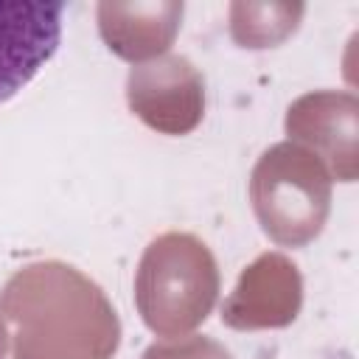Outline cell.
Masks as SVG:
<instances>
[{"label": "cell", "instance_id": "cell-1", "mask_svg": "<svg viewBox=\"0 0 359 359\" xmlns=\"http://www.w3.org/2000/svg\"><path fill=\"white\" fill-rule=\"evenodd\" d=\"M11 359H112L121 320L107 292L65 261L20 266L0 292Z\"/></svg>", "mask_w": 359, "mask_h": 359}, {"label": "cell", "instance_id": "cell-2", "mask_svg": "<svg viewBox=\"0 0 359 359\" xmlns=\"http://www.w3.org/2000/svg\"><path fill=\"white\" fill-rule=\"evenodd\" d=\"M219 300V264L210 247L182 230L149 241L135 272V306L157 337H185Z\"/></svg>", "mask_w": 359, "mask_h": 359}, {"label": "cell", "instance_id": "cell-3", "mask_svg": "<svg viewBox=\"0 0 359 359\" xmlns=\"http://www.w3.org/2000/svg\"><path fill=\"white\" fill-rule=\"evenodd\" d=\"M250 202L261 230L280 247L314 241L331 213L325 165L292 140L269 146L252 165Z\"/></svg>", "mask_w": 359, "mask_h": 359}, {"label": "cell", "instance_id": "cell-4", "mask_svg": "<svg viewBox=\"0 0 359 359\" xmlns=\"http://www.w3.org/2000/svg\"><path fill=\"white\" fill-rule=\"evenodd\" d=\"M126 104L149 129L188 135L205 118V76L188 56H157L129 70Z\"/></svg>", "mask_w": 359, "mask_h": 359}, {"label": "cell", "instance_id": "cell-5", "mask_svg": "<svg viewBox=\"0 0 359 359\" xmlns=\"http://www.w3.org/2000/svg\"><path fill=\"white\" fill-rule=\"evenodd\" d=\"M283 129L292 143L314 154L328 177H359V98L348 90H311L286 109Z\"/></svg>", "mask_w": 359, "mask_h": 359}, {"label": "cell", "instance_id": "cell-6", "mask_svg": "<svg viewBox=\"0 0 359 359\" xmlns=\"http://www.w3.org/2000/svg\"><path fill=\"white\" fill-rule=\"evenodd\" d=\"M303 306V275L283 252H261L247 264L222 303V323L233 331L286 328Z\"/></svg>", "mask_w": 359, "mask_h": 359}, {"label": "cell", "instance_id": "cell-7", "mask_svg": "<svg viewBox=\"0 0 359 359\" xmlns=\"http://www.w3.org/2000/svg\"><path fill=\"white\" fill-rule=\"evenodd\" d=\"M65 11V3H0V104L50 62Z\"/></svg>", "mask_w": 359, "mask_h": 359}, {"label": "cell", "instance_id": "cell-8", "mask_svg": "<svg viewBox=\"0 0 359 359\" xmlns=\"http://www.w3.org/2000/svg\"><path fill=\"white\" fill-rule=\"evenodd\" d=\"M185 3L182 0H135L112 3L104 0L95 6L98 34L104 45L132 65L151 62L165 56L174 45L182 25Z\"/></svg>", "mask_w": 359, "mask_h": 359}, {"label": "cell", "instance_id": "cell-9", "mask_svg": "<svg viewBox=\"0 0 359 359\" xmlns=\"http://www.w3.org/2000/svg\"><path fill=\"white\" fill-rule=\"evenodd\" d=\"M306 14L303 3H230V36L247 50H266L286 42Z\"/></svg>", "mask_w": 359, "mask_h": 359}, {"label": "cell", "instance_id": "cell-10", "mask_svg": "<svg viewBox=\"0 0 359 359\" xmlns=\"http://www.w3.org/2000/svg\"><path fill=\"white\" fill-rule=\"evenodd\" d=\"M140 359H233L230 351L205 334H185L165 342H151Z\"/></svg>", "mask_w": 359, "mask_h": 359}, {"label": "cell", "instance_id": "cell-11", "mask_svg": "<svg viewBox=\"0 0 359 359\" xmlns=\"http://www.w3.org/2000/svg\"><path fill=\"white\" fill-rule=\"evenodd\" d=\"M6 342H8V337H6V325H3V320H0V359L6 356Z\"/></svg>", "mask_w": 359, "mask_h": 359}]
</instances>
